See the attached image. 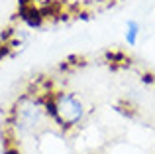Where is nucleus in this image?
Segmentation results:
<instances>
[{
  "instance_id": "nucleus-1",
  "label": "nucleus",
  "mask_w": 155,
  "mask_h": 154,
  "mask_svg": "<svg viewBox=\"0 0 155 154\" xmlns=\"http://www.w3.org/2000/svg\"><path fill=\"white\" fill-rule=\"evenodd\" d=\"M2 154H22V150H20L18 144H12V146H4Z\"/></svg>"
}]
</instances>
